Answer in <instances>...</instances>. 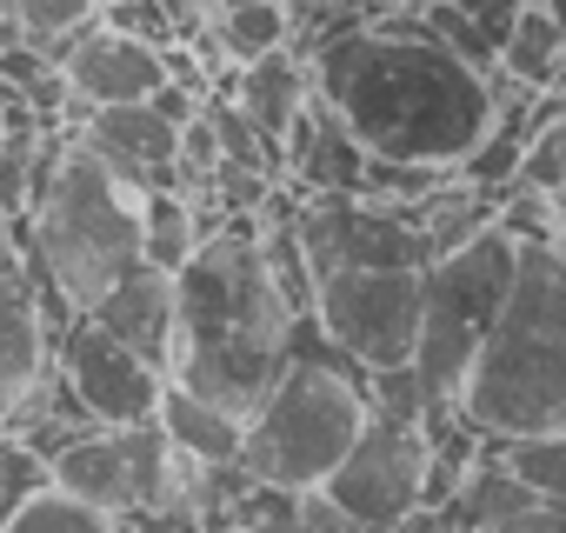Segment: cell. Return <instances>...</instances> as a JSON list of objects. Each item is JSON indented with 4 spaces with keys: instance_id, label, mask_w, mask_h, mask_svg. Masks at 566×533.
<instances>
[{
    "instance_id": "1",
    "label": "cell",
    "mask_w": 566,
    "mask_h": 533,
    "mask_svg": "<svg viewBox=\"0 0 566 533\" xmlns=\"http://www.w3.org/2000/svg\"><path fill=\"white\" fill-rule=\"evenodd\" d=\"M314 94L347 121V134L374 160H413V167H447L480 147L493 127V81L447 54L420 8L374 14L367 28H347L307 54Z\"/></svg>"
},
{
    "instance_id": "2",
    "label": "cell",
    "mask_w": 566,
    "mask_h": 533,
    "mask_svg": "<svg viewBox=\"0 0 566 533\" xmlns=\"http://www.w3.org/2000/svg\"><path fill=\"white\" fill-rule=\"evenodd\" d=\"M307 314L287 301L260 220L213 227L193 260L174 274V367L167 380L253 414V400L273 387V374L294 354V327Z\"/></svg>"
},
{
    "instance_id": "3",
    "label": "cell",
    "mask_w": 566,
    "mask_h": 533,
    "mask_svg": "<svg viewBox=\"0 0 566 533\" xmlns=\"http://www.w3.org/2000/svg\"><path fill=\"white\" fill-rule=\"evenodd\" d=\"M21 240L48 301L74 321L140 266V187H127L81 134H48Z\"/></svg>"
},
{
    "instance_id": "4",
    "label": "cell",
    "mask_w": 566,
    "mask_h": 533,
    "mask_svg": "<svg viewBox=\"0 0 566 533\" xmlns=\"http://www.w3.org/2000/svg\"><path fill=\"white\" fill-rule=\"evenodd\" d=\"M453 407L486 447L566 427V260L553 247H520L513 294L480 341Z\"/></svg>"
},
{
    "instance_id": "5",
    "label": "cell",
    "mask_w": 566,
    "mask_h": 533,
    "mask_svg": "<svg viewBox=\"0 0 566 533\" xmlns=\"http://www.w3.org/2000/svg\"><path fill=\"white\" fill-rule=\"evenodd\" d=\"M374 400H367V367L340 360L327 347V334L314 327V314L294 327V354L287 367L273 374V387L253 400L247 414V440H240V467L253 480H273V487H321L347 447L360 440Z\"/></svg>"
},
{
    "instance_id": "6",
    "label": "cell",
    "mask_w": 566,
    "mask_h": 533,
    "mask_svg": "<svg viewBox=\"0 0 566 533\" xmlns=\"http://www.w3.org/2000/svg\"><path fill=\"white\" fill-rule=\"evenodd\" d=\"M513 274H520V240L500 220H486L473 240H460L453 253H440L427 266V307H420V354H413V367L433 387V400L453 407L480 341L493 334V321H500V307L513 294Z\"/></svg>"
},
{
    "instance_id": "7",
    "label": "cell",
    "mask_w": 566,
    "mask_h": 533,
    "mask_svg": "<svg viewBox=\"0 0 566 533\" xmlns=\"http://www.w3.org/2000/svg\"><path fill=\"white\" fill-rule=\"evenodd\" d=\"M427 266H334L314 281V327L327 347L367 374L407 367L420 354Z\"/></svg>"
},
{
    "instance_id": "8",
    "label": "cell",
    "mask_w": 566,
    "mask_h": 533,
    "mask_svg": "<svg viewBox=\"0 0 566 533\" xmlns=\"http://www.w3.org/2000/svg\"><path fill=\"white\" fill-rule=\"evenodd\" d=\"M427 467H433L427 427L374 407L367 427H360V440L347 447V460L321 487L360 520V533H400V520L413 506H427Z\"/></svg>"
},
{
    "instance_id": "9",
    "label": "cell",
    "mask_w": 566,
    "mask_h": 533,
    "mask_svg": "<svg viewBox=\"0 0 566 533\" xmlns=\"http://www.w3.org/2000/svg\"><path fill=\"white\" fill-rule=\"evenodd\" d=\"M294 233L307 247L314 281L334 266H433L427 227L407 207L367 200V194H314L294 213Z\"/></svg>"
},
{
    "instance_id": "10",
    "label": "cell",
    "mask_w": 566,
    "mask_h": 533,
    "mask_svg": "<svg viewBox=\"0 0 566 533\" xmlns=\"http://www.w3.org/2000/svg\"><path fill=\"white\" fill-rule=\"evenodd\" d=\"M54 367L61 380L74 387V400L101 420V427H140L160 414V394H167V374L134 354L120 334H107L94 314H74L54 341Z\"/></svg>"
},
{
    "instance_id": "11",
    "label": "cell",
    "mask_w": 566,
    "mask_h": 533,
    "mask_svg": "<svg viewBox=\"0 0 566 533\" xmlns=\"http://www.w3.org/2000/svg\"><path fill=\"white\" fill-rule=\"evenodd\" d=\"M61 314L28 260L21 227L0 213V427L14 420V407L34 394V380L54 367V341H61Z\"/></svg>"
},
{
    "instance_id": "12",
    "label": "cell",
    "mask_w": 566,
    "mask_h": 533,
    "mask_svg": "<svg viewBox=\"0 0 566 533\" xmlns=\"http://www.w3.org/2000/svg\"><path fill=\"white\" fill-rule=\"evenodd\" d=\"M61 74H67L74 101H87V107H127V101H147L154 87L174 81L167 48H154L114 21H94L87 34H74L61 54Z\"/></svg>"
},
{
    "instance_id": "13",
    "label": "cell",
    "mask_w": 566,
    "mask_h": 533,
    "mask_svg": "<svg viewBox=\"0 0 566 533\" xmlns=\"http://www.w3.org/2000/svg\"><path fill=\"white\" fill-rule=\"evenodd\" d=\"M127 187H180V134L154 101H127V107H94L81 127H74Z\"/></svg>"
},
{
    "instance_id": "14",
    "label": "cell",
    "mask_w": 566,
    "mask_h": 533,
    "mask_svg": "<svg viewBox=\"0 0 566 533\" xmlns=\"http://www.w3.org/2000/svg\"><path fill=\"white\" fill-rule=\"evenodd\" d=\"M280 160H287V180L307 187V194H360L374 154L347 134V121L321 94H307L301 121L287 127V140H280Z\"/></svg>"
},
{
    "instance_id": "15",
    "label": "cell",
    "mask_w": 566,
    "mask_h": 533,
    "mask_svg": "<svg viewBox=\"0 0 566 533\" xmlns=\"http://www.w3.org/2000/svg\"><path fill=\"white\" fill-rule=\"evenodd\" d=\"M107 334H120L134 354H147L160 374L174 367V274L167 266H134L120 288H107L94 307H87Z\"/></svg>"
},
{
    "instance_id": "16",
    "label": "cell",
    "mask_w": 566,
    "mask_h": 533,
    "mask_svg": "<svg viewBox=\"0 0 566 533\" xmlns=\"http://www.w3.org/2000/svg\"><path fill=\"white\" fill-rule=\"evenodd\" d=\"M307 94H314L307 54H287V48H273V54H260V61H240V67H233V87H227V101H233L273 147L287 140V127L301 121Z\"/></svg>"
},
{
    "instance_id": "17",
    "label": "cell",
    "mask_w": 566,
    "mask_h": 533,
    "mask_svg": "<svg viewBox=\"0 0 566 533\" xmlns=\"http://www.w3.org/2000/svg\"><path fill=\"white\" fill-rule=\"evenodd\" d=\"M154 420H160V427H167V440H174L187 460H200V467H227V460H240L247 414H233V407H220V400H207V394L180 387V380H167V394H160V414H154Z\"/></svg>"
},
{
    "instance_id": "18",
    "label": "cell",
    "mask_w": 566,
    "mask_h": 533,
    "mask_svg": "<svg viewBox=\"0 0 566 533\" xmlns=\"http://www.w3.org/2000/svg\"><path fill=\"white\" fill-rule=\"evenodd\" d=\"M207 233H213V220H207V207H200L187 187H147V194H140V260H147V266L180 274Z\"/></svg>"
},
{
    "instance_id": "19",
    "label": "cell",
    "mask_w": 566,
    "mask_h": 533,
    "mask_svg": "<svg viewBox=\"0 0 566 533\" xmlns=\"http://www.w3.org/2000/svg\"><path fill=\"white\" fill-rule=\"evenodd\" d=\"M559 67H566V34L553 28V14L539 0H526L520 21L500 41V74L513 87H526V94H546V87H559Z\"/></svg>"
},
{
    "instance_id": "20",
    "label": "cell",
    "mask_w": 566,
    "mask_h": 533,
    "mask_svg": "<svg viewBox=\"0 0 566 533\" xmlns=\"http://www.w3.org/2000/svg\"><path fill=\"white\" fill-rule=\"evenodd\" d=\"M294 41V8L287 0H220L213 8V48L220 61H260Z\"/></svg>"
},
{
    "instance_id": "21",
    "label": "cell",
    "mask_w": 566,
    "mask_h": 533,
    "mask_svg": "<svg viewBox=\"0 0 566 533\" xmlns=\"http://www.w3.org/2000/svg\"><path fill=\"white\" fill-rule=\"evenodd\" d=\"M493 460L539 500H566V427L553 433H520V440H493Z\"/></svg>"
},
{
    "instance_id": "22",
    "label": "cell",
    "mask_w": 566,
    "mask_h": 533,
    "mask_svg": "<svg viewBox=\"0 0 566 533\" xmlns=\"http://www.w3.org/2000/svg\"><path fill=\"white\" fill-rule=\"evenodd\" d=\"M14 21H21V34L34 41V48H48L54 61L67 54V41L74 34H87L94 21H101V0H0Z\"/></svg>"
},
{
    "instance_id": "23",
    "label": "cell",
    "mask_w": 566,
    "mask_h": 533,
    "mask_svg": "<svg viewBox=\"0 0 566 533\" xmlns=\"http://www.w3.org/2000/svg\"><path fill=\"white\" fill-rule=\"evenodd\" d=\"M0 533H120V520L87 506V500H74L67 487H41Z\"/></svg>"
},
{
    "instance_id": "24",
    "label": "cell",
    "mask_w": 566,
    "mask_h": 533,
    "mask_svg": "<svg viewBox=\"0 0 566 533\" xmlns=\"http://www.w3.org/2000/svg\"><path fill=\"white\" fill-rule=\"evenodd\" d=\"M520 187H533V194H546V200H559V207H566V107H559V114H546V121L526 134Z\"/></svg>"
},
{
    "instance_id": "25",
    "label": "cell",
    "mask_w": 566,
    "mask_h": 533,
    "mask_svg": "<svg viewBox=\"0 0 566 533\" xmlns=\"http://www.w3.org/2000/svg\"><path fill=\"white\" fill-rule=\"evenodd\" d=\"M420 21H427V34H433L447 54H460V61H467V67H480L486 81L500 74V41H493V34H480V28L453 8V0H427Z\"/></svg>"
},
{
    "instance_id": "26",
    "label": "cell",
    "mask_w": 566,
    "mask_h": 533,
    "mask_svg": "<svg viewBox=\"0 0 566 533\" xmlns=\"http://www.w3.org/2000/svg\"><path fill=\"white\" fill-rule=\"evenodd\" d=\"M41 487H54V467L21 440V433H8V427H0V526H8Z\"/></svg>"
},
{
    "instance_id": "27",
    "label": "cell",
    "mask_w": 566,
    "mask_h": 533,
    "mask_svg": "<svg viewBox=\"0 0 566 533\" xmlns=\"http://www.w3.org/2000/svg\"><path fill=\"white\" fill-rule=\"evenodd\" d=\"M460 533H566V500L520 493V500H506L500 513H486V520H473Z\"/></svg>"
},
{
    "instance_id": "28",
    "label": "cell",
    "mask_w": 566,
    "mask_h": 533,
    "mask_svg": "<svg viewBox=\"0 0 566 533\" xmlns=\"http://www.w3.org/2000/svg\"><path fill=\"white\" fill-rule=\"evenodd\" d=\"M301 533H360V520H354L327 487H307V493H301Z\"/></svg>"
},
{
    "instance_id": "29",
    "label": "cell",
    "mask_w": 566,
    "mask_h": 533,
    "mask_svg": "<svg viewBox=\"0 0 566 533\" xmlns=\"http://www.w3.org/2000/svg\"><path fill=\"white\" fill-rule=\"evenodd\" d=\"M453 8L480 28V34H493V41H506V28L520 21V8H526V0H453Z\"/></svg>"
},
{
    "instance_id": "30",
    "label": "cell",
    "mask_w": 566,
    "mask_h": 533,
    "mask_svg": "<svg viewBox=\"0 0 566 533\" xmlns=\"http://www.w3.org/2000/svg\"><path fill=\"white\" fill-rule=\"evenodd\" d=\"M539 8H546V14H553V28L566 34V0H539Z\"/></svg>"
},
{
    "instance_id": "31",
    "label": "cell",
    "mask_w": 566,
    "mask_h": 533,
    "mask_svg": "<svg viewBox=\"0 0 566 533\" xmlns=\"http://www.w3.org/2000/svg\"><path fill=\"white\" fill-rule=\"evenodd\" d=\"M0 140H8V94H0Z\"/></svg>"
},
{
    "instance_id": "32",
    "label": "cell",
    "mask_w": 566,
    "mask_h": 533,
    "mask_svg": "<svg viewBox=\"0 0 566 533\" xmlns=\"http://www.w3.org/2000/svg\"><path fill=\"white\" fill-rule=\"evenodd\" d=\"M553 253H559V260H566V220H559V240H553Z\"/></svg>"
},
{
    "instance_id": "33",
    "label": "cell",
    "mask_w": 566,
    "mask_h": 533,
    "mask_svg": "<svg viewBox=\"0 0 566 533\" xmlns=\"http://www.w3.org/2000/svg\"><path fill=\"white\" fill-rule=\"evenodd\" d=\"M187 8H200V14H213V8H220V0H187Z\"/></svg>"
},
{
    "instance_id": "34",
    "label": "cell",
    "mask_w": 566,
    "mask_h": 533,
    "mask_svg": "<svg viewBox=\"0 0 566 533\" xmlns=\"http://www.w3.org/2000/svg\"><path fill=\"white\" fill-rule=\"evenodd\" d=\"M559 94H566V67H559Z\"/></svg>"
},
{
    "instance_id": "35",
    "label": "cell",
    "mask_w": 566,
    "mask_h": 533,
    "mask_svg": "<svg viewBox=\"0 0 566 533\" xmlns=\"http://www.w3.org/2000/svg\"><path fill=\"white\" fill-rule=\"evenodd\" d=\"M107 8H114V0H101V14H107Z\"/></svg>"
}]
</instances>
